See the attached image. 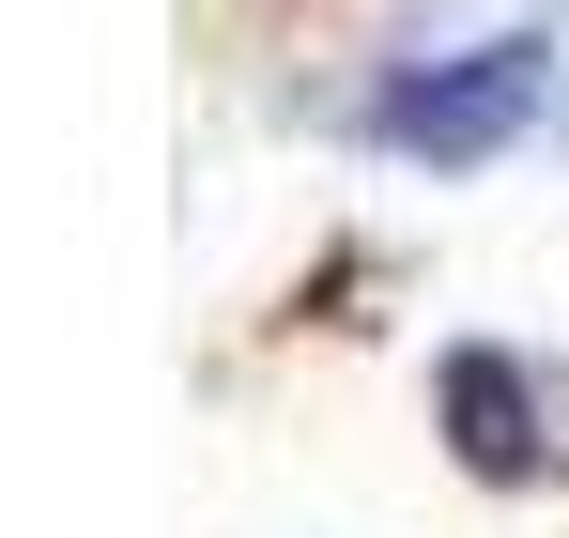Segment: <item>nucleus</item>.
Here are the masks:
<instances>
[{"mask_svg":"<svg viewBox=\"0 0 569 538\" xmlns=\"http://www.w3.org/2000/svg\"><path fill=\"white\" fill-rule=\"evenodd\" d=\"M539 92H555V47H477V62L400 78L370 123L400 139V155H447V170H462V155H508V139L539 123Z\"/></svg>","mask_w":569,"mask_h":538,"instance_id":"f257e3e1","label":"nucleus"},{"mask_svg":"<svg viewBox=\"0 0 569 538\" xmlns=\"http://www.w3.org/2000/svg\"><path fill=\"white\" fill-rule=\"evenodd\" d=\"M431 400H447V431H462V461L492 477V492H523V477L555 461V447H539V400H523V369H508V355H447V369H431Z\"/></svg>","mask_w":569,"mask_h":538,"instance_id":"f03ea898","label":"nucleus"}]
</instances>
